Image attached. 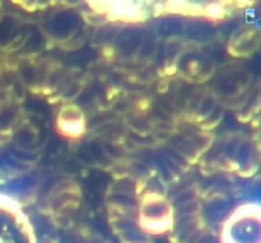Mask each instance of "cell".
Listing matches in <instances>:
<instances>
[{
	"instance_id": "1",
	"label": "cell",
	"mask_w": 261,
	"mask_h": 243,
	"mask_svg": "<svg viewBox=\"0 0 261 243\" xmlns=\"http://www.w3.org/2000/svg\"><path fill=\"white\" fill-rule=\"evenodd\" d=\"M10 232L8 229V226L5 224V222L3 221L2 215H0V243H12L9 242L10 239Z\"/></svg>"
}]
</instances>
